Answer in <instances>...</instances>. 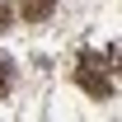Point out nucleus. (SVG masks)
Masks as SVG:
<instances>
[{"label": "nucleus", "instance_id": "3", "mask_svg": "<svg viewBox=\"0 0 122 122\" xmlns=\"http://www.w3.org/2000/svg\"><path fill=\"white\" fill-rule=\"evenodd\" d=\"M10 19H14V10H10V5H5V0H0V33L10 28Z\"/></svg>", "mask_w": 122, "mask_h": 122}, {"label": "nucleus", "instance_id": "2", "mask_svg": "<svg viewBox=\"0 0 122 122\" xmlns=\"http://www.w3.org/2000/svg\"><path fill=\"white\" fill-rule=\"evenodd\" d=\"M19 10H24V19H28V24H38V19H47L52 10H56V0H24Z\"/></svg>", "mask_w": 122, "mask_h": 122}, {"label": "nucleus", "instance_id": "4", "mask_svg": "<svg viewBox=\"0 0 122 122\" xmlns=\"http://www.w3.org/2000/svg\"><path fill=\"white\" fill-rule=\"evenodd\" d=\"M5 89H10V61L0 56V94H5Z\"/></svg>", "mask_w": 122, "mask_h": 122}, {"label": "nucleus", "instance_id": "1", "mask_svg": "<svg viewBox=\"0 0 122 122\" xmlns=\"http://www.w3.org/2000/svg\"><path fill=\"white\" fill-rule=\"evenodd\" d=\"M80 85H85V89H89L94 99H108V94H113V85H108V75H94V66H89V61L80 66Z\"/></svg>", "mask_w": 122, "mask_h": 122}]
</instances>
